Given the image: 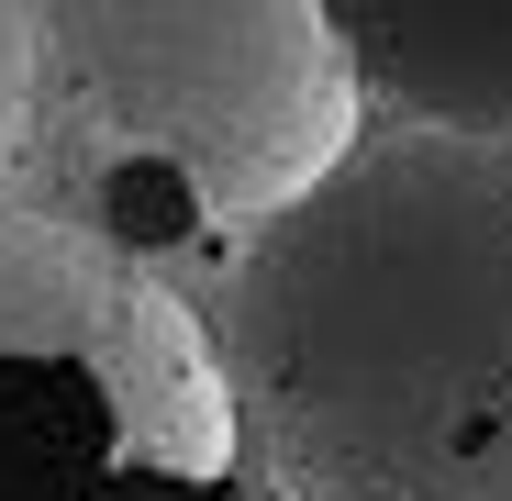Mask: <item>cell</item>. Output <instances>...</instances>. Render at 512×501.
<instances>
[{
	"label": "cell",
	"mask_w": 512,
	"mask_h": 501,
	"mask_svg": "<svg viewBox=\"0 0 512 501\" xmlns=\"http://www.w3.org/2000/svg\"><path fill=\"white\" fill-rule=\"evenodd\" d=\"M212 334L290 501H512V134L368 123L223 257Z\"/></svg>",
	"instance_id": "6da1fadb"
},
{
	"label": "cell",
	"mask_w": 512,
	"mask_h": 501,
	"mask_svg": "<svg viewBox=\"0 0 512 501\" xmlns=\"http://www.w3.org/2000/svg\"><path fill=\"white\" fill-rule=\"evenodd\" d=\"M34 112L101 156L90 234L134 257L234 245L312 201L379 123L323 0H23Z\"/></svg>",
	"instance_id": "7a4b0ae2"
},
{
	"label": "cell",
	"mask_w": 512,
	"mask_h": 501,
	"mask_svg": "<svg viewBox=\"0 0 512 501\" xmlns=\"http://www.w3.org/2000/svg\"><path fill=\"white\" fill-rule=\"evenodd\" d=\"M201 301L134 245L0 201V501H256Z\"/></svg>",
	"instance_id": "3957f363"
},
{
	"label": "cell",
	"mask_w": 512,
	"mask_h": 501,
	"mask_svg": "<svg viewBox=\"0 0 512 501\" xmlns=\"http://www.w3.org/2000/svg\"><path fill=\"white\" fill-rule=\"evenodd\" d=\"M379 123L512 134V0H323Z\"/></svg>",
	"instance_id": "277c9868"
},
{
	"label": "cell",
	"mask_w": 512,
	"mask_h": 501,
	"mask_svg": "<svg viewBox=\"0 0 512 501\" xmlns=\"http://www.w3.org/2000/svg\"><path fill=\"white\" fill-rule=\"evenodd\" d=\"M23 123H34V23L23 0H0V167L23 156Z\"/></svg>",
	"instance_id": "5b68a950"
}]
</instances>
